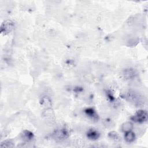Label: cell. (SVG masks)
Wrapping results in <instances>:
<instances>
[{
    "label": "cell",
    "mask_w": 148,
    "mask_h": 148,
    "mask_svg": "<svg viewBox=\"0 0 148 148\" xmlns=\"http://www.w3.org/2000/svg\"><path fill=\"white\" fill-rule=\"evenodd\" d=\"M131 119L135 123H145L147 120V113L145 110H139L131 117Z\"/></svg>",
    "instance_id": "6da1fadb"
},
{
    "label": "cell",
    "mask_w": 148,
    "mask_h": 148,
    "mask_svg": "<svg viewBox=\"0 0 148 148\" xmlns=\"http://www.w3.org/2000/svg\"><path fill=\"white\" fill-rule=\"evenodd\" d=\"M14 24L12 21L7 20L4 21L1 26V32L3 34L10 33L13 29Z\"/></svg>",
    "instance_id": "7a4b0ae2"
},
{
    "label": "cell",
    "mask_w": 148,
    "mask_h": 148,
    "mask_svg": "<svg viewBox=\"0 0 148 148\" xmlns=\"http://www.w3.org/2000/svg\"><path fill=\"white\" fill-rule=\"evenodd\" d=\"M68 135L69 134H68V131L64 128L57 130L53 134V138L59 140H61L64 139H66V138H68Z\"/></svg>",
    "instance_id": "3957f363"
},
{
    "label": "cell",
    "mask_w": 148,
    "mask_h": 148,
    "mask_svg": "<svg viewBox=\"0 0 148 148\" xmlns=\"http://www.w3.org/2000/svg\"><path fill=\"white\" fill-rule=\"evenodd\" d=\"M123 76L127 80H131L134 79L137 75V73L135 70L132 68L125 69L122 73Z\"/></svg>",
    "instance_id": "277c9868"
},
{
    "label": "cell",
    "mask_w": 148,
    "mask_h": 148,
    "mask_svg": "<svg viewBox=\"0 0 148 148\" xmlns=\"http://www.w3.org/2000/svg\"><path fill=\"white\" fill-rule=\"evenodd\" d=\"M40 103L43 107L47 108H50L52 105V102L50 98L47 95L42 96L39 100Z\"/></svg>",
    "instance_id": "5b68a950"
},
{
    "label": "cell",
    "mask_w": 148,
    "mask_h": 148,
    "mask_svg": "<svg viewBox=\"0 0 148 148\" xmlns=\"http://www.w3.org/2000/svg\"><path fill=\"white\" fill-rule=\"evenodd\" d=\"M86 136L89 139L95 140L99 137V133L97 130L91 128L89 129L87 131L86 133Z\"/></svg>",
    "instance_id": "8992f818"
},
{
    "label": "cell",
    "mask_w": 148,
    "mask_h": 148,
    "mask_svg": "<svg viewBox=\"0 0 148 148\" xmlns=\"http://www.w3.org/2000/svg\"><path fill=\"white\" fill-rule=\"evenodd\" d=\"M21 138L25 141L29 142L33 139L34 138V134L29 131L24 130L22 132L21 134Z\"/></svg>",
    "instance_id": "52a82bcc"
},
{
    "label": "cell",
    "mask_w": 148,
    "mask_h": 148,
    "mask_svg": "<svg viewBox=\"0 0 148 148\" xmlns=\"http://www.w3.org/2000/svg\"><path fill=\"white\" fill-rule=\"evenodd\" d=\"M127 98L130 101L136 102V101H138V100H139L140 96L136 92L132 91H130L127 92Z\"/></svg>",
    "instance_id": "ba28073f"
},
{
    "label": "cell",
    "mask_w": 148,
    "mask_h": 148,
    "mask_svg": "<svg viewBox=\"0 0 148 148\" xmlns=\"http://www.w3.org/2000/svg\"><path fill=\"white\" fill-rule=\"evenodd\" d=\"M124 139L128 143H132L135 139V135L132 131H129L125 132Z\"/></svg>",
    "instance_id": "9c48e42d"
},
{
    "label": "cell",
    "mask_w": 148,
    "mask_h": 148,
    "mask_svg": "<svg viewBox=\"0 0 148 148\" xmlns=\"http://www.w3.org/2000/svg\"><path fill=\"white\" fill-rule=\"evenodd\" d=\"M132 128H133V125L130 122H125L123 123L121 126V130L124 132L129 131H132Z\"/></svg>",
    "instance_id": "30bf717a"
},
{
    "label": "cell",
    "mask_w": 148,
    "mask_h": 148,
    "mask_svg": "<svg viewBox=\"0 0 148 148\" xmlns=\"http://www.w3.org/2000/svg\"><path fill=\"white\" fill-rule=\"evenodd\" d=\"M108 136L110 139L112 140L115 141V142H118L120 140V136L119 134L115 132V131H111L108 134Z\"/></svg>",
    "instance_id": "8fae6325"
},
{
    "label": "cell",
    "mask_w": 148,
    "mask_h": 148,
    "mask_svg": "<svg viewBox=\"0 0 148 148\" xmlns=\"http://www.w3.org/2000/svg\"><path fill=\"white\" fill-rule=\"evenodd\" d=\"M14 143L11 140H6L1 142L0 145L1 147H13Z\"/></svg>",
    "instance_id": "7c38bea8"
},
{
    "label": "cell",
    "mask_w": 148,
    "mask_h": 148,
    "mask_svg": "<svg viewBox=\"0 0 148 148\" xmlns=\"http://www.w3.org/2000/svg\"><path fill=\"white\" fill-rule=\"evenodd\" d=\"M85 112L86 113L87 115H88V116L93 118V119H95V117H97V116H96V113L95 112V110L92 109V108H88L86 110H85Z\"/></svg>",
    "instance_id": "4fadbf2b"
}]
</instances>
